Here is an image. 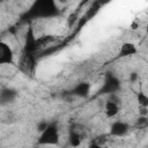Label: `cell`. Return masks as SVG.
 Listing matches in <instances>:
<instances>
[{"mask_svg":"<svg viewBox=\"0 0 148 148\" xmlns=\"http://www.w3.org/2000/svg\"><path fill=\"white\" fill-rule=\"evenodd\" d=\"M59 9L54 1L52 0H39L35 1L32 6L21 16L23 22L31 21L35 18H49L58 15Z\"/></svg>","mask_w":148,"mask_h":148,"instance_id":"1","label":"cell"},{"mask_svg":"<svg viewBox=\"0 0 148 148\" xmlns=\"http://www.w3.org/2000/svg\"><path fill=\"white\" fill-rule=\"evenodd\" d=\"M60 140L59 127L57 123H50L44 132H42L37 139L38 146H57Z\"/></svg>","mask_w":148,"mask_h":148,"instance_id":"2","label":"cell"},{"mask_svg":"<svg viewBox=\"0 0 148 148\" xmlns=\"http://www.w3.org/2000/svg\"><path fill=\"white\" fill-rule=\"evenodd\" d=\"M120 88H121V83H120L119 77L111 72H106L103 84L98 90V94L99 95H114L116 92L120 90Z\"/></svg>","mask_w":148,"mask_h":148,"instance_id":"3","label":"cell"},{"mask_svg":"<svg viewBox=\"0 0 148 148\" xmlns=\"http://www.w3.org/2000/svg\"><path fill=\"white\" fill-rule=\"evenodd\" d=\"M38 49V42L35 36L32 27L29 24L24 35V44H23V54H34Z\"/></svg>","mask_w":148,"mask_h":148,"instance_id":"4","label":"cell"},{"mask_svg":"<svg viewBox=\"0 0 148 148\" xmlns=\"http://www.w3.org/2000/svg\"><path fill=\"white\" fill-rule=\"evenodd\" d=\"M90 89H91L90 83L86 82V81H82V82H79L77 84H75L71 90H68L66 92H67V95H69L72 97L87 98L90 95Z\"/></svg>","mask_w":148,"mask_h":148,"instance_id":"5","label":"cell"},{"mask_svg":"<svg viewBox=\"0 0 148 148\" xmlns=\"http://www.w3.org/2000/svg\"><path fill=\"white\" fill-rule=\"evenodd\" d=\"M130 131V125L123 120H116L111 124L109 130V135L113 138H121L126 135Z\"/></svg>","mask_w":148,"mask_h":148,"instance_id":"6","label":"cell"},{"mask_svg":"<svg viewBox=\"0 0 148 148\" xmlns=\"http://www.w3.org/2000/svg\"><path fill=\"white\" fill-rule=\"evenodd\" d=\"M14 62V52L6 42H0V65H12Z\"/></svg>","mask_w":148,"mask_h":148,"instance_id":"7","label":"cell"},{"mask_svg":"<svg viewBox=\"0 0 148 148\" xmlns=\"http://www.w3.org/2000/svg\"><path fill=\"white\" fill-rule=\"evenodd\" d=\"M20 69L25 74H31L36 66V57L34 54H23L18 64Z\"/></svg>","mask_w":148,"mask_h":148,"instance_id":"8","label":"cell"},{"mask_svg":"<svg viewBox=\"0 0 148 148\" xmlns=\"http://www.w3.org/2000/svg\"><path fill=\"white\" fill-rule=\"evenodd\" d=\"M138 53V49L135 46V44L131 43V42H125L121 44L119 52H118V57L120 58H126V57H132L134 54Z\"/></svg>","mask_w":148,"mask_h":148,"instance_id":"9","label":"cell"},{"mask_svg":"<svg viewBox=\"0 0 148 148\" xmlns=\"http://www.w3.org/2000/svg\"><path fill=\"white\" fill-rule=\"evenodd\" d=\"M104 112H105V116L108 118H113L118 114L119 112V105H118V102H116L114 99L110 98L105 102V105H104Z\"/></svg>","mask_w":148,"mask_h":148,"instance_id":"10","label":"cell"},{"mask_svg":"<svg viewBox=\"0 0 148 148\" xmlns=\"http://www.w3.org/2000/svg\"><path fill=\"white\" fill-rule=\"evenodd\" d=\"M17 97V92L16 90L12 89V88H2L1 92H0V101L1 104H7L13 102L15 98Z\"/></svg>","mask_w":148,"mask_h":148,"instance_id":"11","label":"cell"},{"mask_svg":"<svg viewBox=\"0 0 148 148\" xmlns=\"http://www.w3.org/2000/svg\"><path fill=\"white\" fill-rule=\"evenodd\" d=\"M81 142H82L81 134L77 131H75V128H71L68 134V145L73 148H77L81 146Z\"/></svg>","mask_w":148,"mask_h":148,"instance_id":"12","label":"cell"},{"mask_svg":"<svg viewBox=\"0 0 148 148\" xmlns=\"http://www.w3.org/2000/svg\"><path fill=\"white\" fill-rule=\"evenodd\" d=\"M136 102L140 108H146L148 109V95L143 91L136 92Z\"/></svg>","mask_w":148,"mask_h":148,"instance_id":"13","label":"cell"},{"mask_svg":"<svg viewBox=\"0 0 148 148\" xmlns=\"http://www.w3.org/2000/svg\"><path fill=\"white\" fill-rule=\"evenodd\" d=\"M147 126H148V117L147 116H139V118L135 120L134 127L142 130V128H146Z\"/></svg>","mask_w":148,"mask_h":148,"instance_id":"14","label":"cell"},{"mask_svg":"<svg viewBox=\"0 0 148 148\" xmlns=\"http://www.w3.org/2000/svg\"><path fill=\"white\" fill-rule=\"evenodd\" d=\"M56 39L54 36H43V37H39L37 38V42H38V47L39 46H45V44L47 43H51Z\"/></svg>","mask_w":148,"mask_h":148,"instance_id":"15","label":"cell"},{"mask_svg":"<svg viewBox=\"0 0 148 148\" xmlns=\"http://www.w3.org/2000/svg\"><path fill=\"white\" fill-rule=\"evenodd\" d=\"M49 124H50V123H47L46 120H40V121L37 124V131L39 132V134L46 130V127L49 126Z\"/></svg>","mask_w":148,"mask_h":148,"instance_id":"16","label":"cell"},{"mask_svg":"<svg viewBox=\"0 0 148 148\" xmlns=\"http://www.w3.org/2000/svg\"><path fill=\"white\" fill-rule=\"evenodd\" d=\"M138 80H139V73L138 72H131L130 73V76H128V81L132 82V83H134Z\"/></svg>","mask_w":148,"mask_h":148,"instance_id":"17","label":"cell"},{"mask_svg":"<svg viewBox=\"0 0 148 148\" xmlns=\"http://www.w3.org/2000/svg\"><path fill=\"white\" fill-rule=\"evenodd\" d=\"M87 148H103V147H102V145H99L98 142H96V141L94 140L92 142L89 143V146H88Z\"/></svg>","mask_w":148,"mask_h":148,"instance_id":"18","label":"cell"},{"mask_svg":"<svg viewBox=\"0 0 148 148\" xmlns=\"http://www.w3.org/2000/svg\"><path fill=\"white\" fill-rule=\"evenodd\" d=\"M146 32L148 34V21H147V24H146Z\"/></svg>","mask_w":148,"mask_h":148,"instance_id":"19","label":"cell"}]
</instances>
